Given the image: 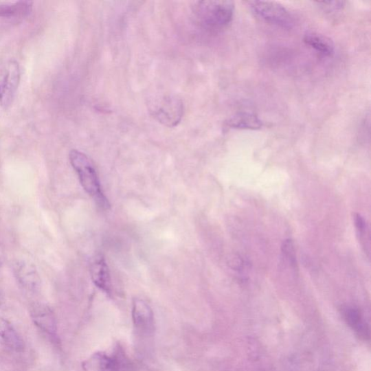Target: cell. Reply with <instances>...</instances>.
Instances as JSON below:
<instances>
[{"label": "cell", "mask_w": 371, "mask_h": 371, "mask_svg": "<svg viewBox=\"0 0 371 371\" xmlns=\"http://www.w3.org/2000/svg\"><path fill=\"white\" fill-rule=\"evenodd\" d=\"M249 8L255 14L270 23L291 28L294 19L289 11L280 3L275 2L249 1Z\"/></svg>", "instance_id": "3"}, {"label": "cell", "mask_w": 371, "mask_h": 371, "mask_svg": "<svg viewBox=\"0 0 371 371\" xmlns=\"http://www.w3.org/2000/svg\"><path fill=\"white\" fill-rule=\"evenodd\" d=\"M132 319L136 330L142 335H151L155 330L154 314L149 304L140 299H135L132 307Z\"/></svg>", "instance_id": "7"}, {"label": "cell", "mask_w": 371, "mask_h": 371, "mask_svg": "<svg viewBox=\"0 0 371 371\" xmlns=\"http://www.w3.org/2000/svg\"><path fill=\"white\" fill-rule=\"evenodd\" d=\"M32 321L39 328L49 335H55L57 323L54 313L47 304L34 303L30 310Z\"/></svg>", "instance_id": "8"}, {"label": "cell", "mask_w": 371, "mask_h": 371, "mask_svg": "<svg viewBox=\"0 0 371 371\" xmlns=\"http://www.w3.org/2000/svg\"><path fill=\"white\" fill-rule=\"evenodd\" d=\"M355 225L361 237H364L367 231V224L365 219L361 215L356 214L355 216Z\"/></svg>", "instance_id": "17"}, {"label": "cell", "mask_w": 371, "mask_h": 371, "mask_svg": "<svg viewBox=\"0 0 371 371\" xmlns=\"http://www.w3.org/2000/svg\"><path fill=\"white\" fill-rule=\"evenodd\" d=\"M12 271L19 284L25 290L35 293L41 289V278L34 264L22 260H16L12 264Z\"/></svg>", "instance_id": "6"}, {"label": "cell", "mask_w": 371, "mask_h": 371, "mask_svg": "<svg viewBox=\"0 0 371 371\" xmlns=\"http://www.w3.org/2000/svg\"><path fill=\"white\" fill-rule=\"evenodd\" d=\"M344 321L355 331L357 336L364 340L370 339V329L359 309L354 307H346L342 309Z\"/></svg>", "instance_id": "10"}, {"label": "cell", "mask_w": 371, "mask_h": 371, "mask_svg": "<svg viewBox=\"0 0 371 371\" xmlns=\"http://www.w3.org/2000/svg\"><path fill=\"white\" fill-rule=\"evenodd\" d=\"M115 367L116 363L112 357L102 352L93 355L83 363L85 371H113Z\"/></svg>", "instance_id": "14"}, {"label": "cell", "mask_w": 371, "mask_h": 371, "mask_svg": "<svg viewBox=\"0 0 371 371\" xmlns=\"http://www.w3.org/2000/svg\"><path fill=\"white\" fill-rule=\"evenodd\" d=\"M304 42L324 56H330L334 54L335 45L324 35L312 32H307L304 36Z\"/></svg>", "instance_id": "11"}, {"label": "cell", "mask_w": 371, "mask_h": 371, "mask_svg": "<svg viewBox=\"0 0 371 371\" xmlns=\"http://www.w3.org/2000/svg\"><path fill=\"white\" fill-rule=\"evenodd\" d=\"M227 126L234 129L258 130L262 126V122L255 114L240 113L229 118Z\"/></svg>", "instance_id": "12"}, {"label": "cell", "mask_w": 371, "mask_h": 371, "mask_svg": "<svg viewBox=\"0 0 371 371\" xmlns=\"http://www.w3.org/2000/svg\"><path fill=\"white\" fill-rule=\"evenodd\" d=\"M282 253L285 258L288 260L291 266L296 267L297 260L295 256V250L293 241L290 240H285L282 245Z\"/></svg>", "instance_id": "16"}, {"label": "cell", "mask_w": 371, "mask_h": 371, "mask_svg": "<svg viewBox=\"0 0 371 371\" xmlns=\"http://www.w3.org/2000/svg\"><path fill=\"white\" fill-rule=\"evenodd\" d=\"M319 3L324 10L335 11L341 10L346 6V3L343 1L319 2Z\"/></svg>", "instance_id": "18"}, {"label": "cell", "mask_w": 371, "mask_h": 371, "mask_svg": "<svg viewBox=\"0 0 371 371\" xmlns=\"http://www.w3.org/2000/svg\"><path fill=\"white\" fill-rule=\"evenodd\" d=\"M70 161L76 170L84 190L104 210L110 208L109 200L102 192L96 170L90 159L78 150H71Z\"/></svg>", "instance_id": "1"}, {"label": "cell", "mask_w": 371, "mask_h": 371, "mask_svg": "<svg viewBox=\"0 0 371 371\" xmlns=\"http://www.w3.org/2000/svg\"><path fill=\"white\" fill-rule=\"evenodd\" d=\"M0 303H1V300H0Z\"/></svg>", "instance_id": "20"}, {"label": "cell", "mask_w": 371, "mask_h": 371, "mask_svg": "<svg viewBox=\"0 0 371 371\" xmlns=\"http://www.w3.org/2000/svg\"><path fill=\"white\" fill-rule=\"evenodd\" d=\"M152 111L158 122L170 127L176 126L181 120L183 106L181 100L166 97L155 104Z\"/></svg>", "instance_id": "5"}, {"label": "cell", "mask_w": 371, "mask_h": 371, "mask_svg": "<svg viewBox=\"0 0 371 371\" xmlns=\"http://www.w3.org/2000/svg\"><path fill=\"white\" fill-rule=\"evenodd\" d=\"M0 337L11 350H24V342L12 326L4 319H0Z\"/></svg>", "instance_id": "13"}, {"label": "cell", "mask_w": 371, "mask_h": 371, "mask_svg": "<svg viewBox=\"0 0 371 371\" xmlns=\"http://www.w3.org/2000/svg\"><path fill=\"white\" fill-rule=\"evenodd\" d=\"M232 1H199L194 3L192 12L196 21L203 27L219 30L232 22L234 14Z\"/></svg>", "instance_id": "2"}, {"label": "cell", "mask_w": 371, "mask_h": 371, "mask_svg": "<svg viewBox=\"0 0 371 371\" xmlns=\"http://www.w3.org/2000/svg\"><path fill=\"white\" fill-rule=\"evenodd\" d=\"M1 266H2V262H1V261H0V267H1Z\"/></svg>", "instance_id": "19"}, {"label": "cell", "mask_w": 371, "mask_h": 371, "mask_svg": "<svg viewBox=\"0 0 371 371\" xmlns=\"http://www.w3.org/2000/svg\"><path fill=\"white\" fill-rule=\"evenodd\" d=\"M20 81V69L16 61L8 63L0 69V104L7 109L16 95Z\"/></svg>", "instance_id": "4"}, {"label": "cell", "mask_w": 371, "mask_h": 371, "mask_svg": "<svg viewBox=\"0 0 371 371\" xmlns=\"http://www.w3.org/2000/svg\"><path fill=\"white\" fill-rule=\"evenodd\" d=\"M90 273L93 282L105 293H110L111 290V274L108 265L102 256H97L93 260Z\"/></svg>", "instance_id": "9"}, {"label": "cell", "mask_w": 371, "mask_h": 371, "mask_svg": "<svg viewBox=\"0 0 371 371\" xmlns=\"http://www.w3.org/2000/svg\"><path fill=\"white\" fill-rule=\"evenodd\" d=\"M32 8V2H19L10 5L0 6V16L11 18L25 16Z\"/></svg>", "instance_id": "15"}]
</instances>
